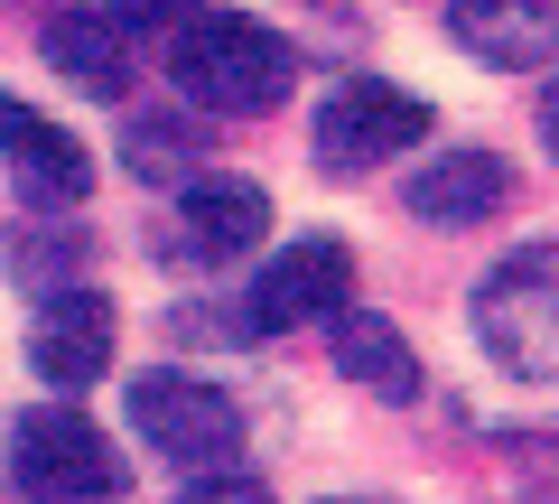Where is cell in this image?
I'll use <instances>...</instances> for the list:
<instances>
[{
	"mask_svg": "<svg viewBox=\"0 0 559 504\" xmlns=\"http://www.w3.org/2000/svg\"><path fill=\"white\" fill-rule=\"evenodd\" d=\"M168 75H178V94L205 103V113H271V103L299 84V47L280 38L271 20L205 10V20H187V38L168 47Z\"/></svg>",
	"mask_w": 559,
	"mask_h": 504,
	"instance_id": "cell-1",
	"label": "cell"
},
{
	"mask_svg": "<svg viewBox=\"0 0 559 504\" xmlns=\"http://www.w3.org/2000/svg\"><path fill=\"white\" fill-rule=\"evenodd\" d=\"M476 337L503 374L522 384H559V243H532L476 290Z\"/></svg>",
	"mask_w": 559,
	"mask_h": 504,
	"instance_id": "cell-2",
	"label": "cell"
},
{
	"mask_svg": "<svg viewBox=\"0 0 559 504\" xmlns=\"http://www.w3.org/2000/svg\"><path fill=\"white\" fill-rule=\"evenodd\" d=\"M10 485L28 504H112L121 495V448L84 411H20V430H10Z\"/></svg>",
	"mask_w": 559,
	"mask_h": 504,
	"instance_id": "cell-3",
	"label": "cell"
},
{
	"mask_svg": "<svg viewBox=\"0 0 559 504\" xmlns=\"http://www.w3.org/2000/svg\"><path fill=\"white\" fill-rule=\"evenodd\" d=\"M419 141H429V103L401 94V84H373V75L336 84V94L318 103V121H308V150H318L326 178H364V168L401 160V150H419Z\"/></svg>",
	"mask_w": 559,
	"mask_h": 504,
	"instance_id": "cell-4",
	"label": "cell"
},
{
	"mask_svg": "<svg viewBox=\"0 0 559 504\" xmlns=\"http://www.w3.org/2000/svg\"><path fill=\"white\" fill-rule=\"evenodd\" d=\"M131 430L159 448L168 467H197V477H224V467L242 458L234 392L197 384V374H140V384H131Z\"/></svg>",
	"mask_w": 559,
	"mask_h": 504,
	"instance_id": "cell-5",
	"label": "cell"
},
{
	"mask_svg": "<svg viewBox=\"0 0 559 504\" xmlns=\"http://www.w3.org/2000/svg\"><path fill=\"white\" fill-rule=\"evenodd\" d=\"M345 290H355V262H345L336 234H299L280 262H261L252 281V308L242 318L261 327V337H299V327H326L345 318Z\"/></svg>",
	"mask_w": 559,
	"mask_h": 504,
	"instance_id": "cell-6",
	"label": "cell"
},
{
	"mask_svg": "<svg viewBox=\"0 0 559 504\" xmlns=\"http://www.w3.org/2000/svg\"><path fill=\"white\" fill-rule=\"evenodd\" d=\"M0 160H10V187H20L38 215H66V206H84V187H94L84 141L66 121H47L38 103H20V94H0Z\"/></svg>",
	"mask_w": 559,
	"mask_h": 504,
	"instance_id": "cell-7",
	"label": "cell"
},
{
	"mask_svg": "<svg viewBox=\"0 0 559 504\" xmlns=\"http://www.w3.org/2000/svg\"><path fill=\"white\" fill-rule=\"evenodd\" d=\"M28 364H38V384L84 392L112 364V300L103 290H57L38 308V327H28Z\"/></svg>",
	"mask_w": 559,
	"mask_h": 504,
	"instance_id": "cell-8",
	"label": "cell"
},
{
	"mask_svg": "<svg viewBox=\"0 0 559 504\" xmlns=\"http://www.w3.org/2000/svg\"><path fill=\"white\" fill-rule=\"evenodd\" d=\"M168 234H178L187 262L252 253V243L271 234V197H261L252 178H234V168H224V178H187V187H178V224H168Z\"/></svg>",
	"mask_w": 559,
	"mask_h": 504,
	"instance_id": "cell-9",
	"label": "cell"
},
{
	"mask_svg": "<svg viewBox=\"0 0 559 504\" xmlns=\"http://www.w3.org/2000/svg\"><path fill=\"white\" fill-rule=\"evenodd\" d=\"M448 38L476 66H540L559 47V0H448Z\"/></svg>",
	"mask_w": 559,
	"mask_h": 504,
	"instance_id": "cell-10",
	"label": "cell"
},
{
	"mask_svg": "<svg viewBox=\"0 0 559 504\" xmlns=\"http://www.w3.org/2000/svg\"><path fill=\"white\" fill-rule=\"evenodd\" d=\"M401 197H411L419 224H485V215H503V197H513V168H503L495 150H448V160H429Z\"/></svg>",
	"mask_w": 559,
	"mask_h": 504,
	"instance_id": "cell-11",
	"label": "cell"
},
{
	"mask_svg": "<svg viewBox=\"0 0 559 504\" xmlns=\"http://www.w3.org/2000/svg\"><path fill=\"white\" fill-rule=\"evenodd\" d=\"M47 66H57L75 94H94V103L131 94V38H121L103 10H66V20H47Z\"/></svg>",
	"mask_w": 559,
	"mask_h": 504,
	"instance_id": "cell-12",
	"label": "cell"
},
{
	"mask_svg": "<svg viewBox=\"0 0 559 504\" xmlns=\"http://www.w3.org/2000/svg\"><path fill=\"white\" fill-rule=\"evenodd\" d=\"M336 374L364 384L373 402H419V355L401 345L392 318H355V308H345L336 318Z\"/></svg>",
	"mask_w": 559,
	"mask_h": 504,
	"instance_id": "cell-13",
	"label": "cell"
},
{
	"mask_svg": "<svg viewBox=\"0 0 559 504\" xmlns=\"http://www.w3.org/2000/svg\"><path fill=\"white\" fill-rule=\"evenodd\" d=\"M66 262H84V243H47V234H20V243H10V271H20L28 290L66 281ZM66 290H75V281H66Z\"/></svg>",
	"mask_w": 559,
	"mask_h": 504,
	"instance_id": "cell-14",
	"label": "cell"
},
{
	"mask_svg": "<svg viewBox=\"0 0 559 504\" xmlns=\"http://www.w3.org/2000/svg\"><path fill=\"white\" fill-rule=\"evenodd\" d=\"M205 0H112V20H131V28H187Z\"/></svg>",
	"mask_w": 559,
	"mask_h": 504,
	"instance_id": "cell-15",
	"label": "cell"
},
{
	"mask_svg": "<svg viewBox=\"0 0 559 504\" xmlns=\"http://www.w3.org/2000/svg\"><path fill=\"white\" fill-rule=\"evenodd\" d=\"M178 504H271V485H252V477H215V485H187Z\"/></svg>",
	"mask_w": 559,
	"mask_h": 504,
	"instance_id": "cell-16",
	"label": "cell"
},
{
	"mask_svg": "<svg viewBox=\"0 0 559 504\" xmlns=\"http://www.w3.org/2000/svg\"><path fill=\"white\" fill-rule=\"evenodd\" d=\"M540 150H550V160H559V84H550V94H540Z\"/></svg>",
	"mask_w": 559,
	"mask_h": 504,
	"instance_id": "cell-17",
	"label": "cell"
},
{
	"mask_svg": "<svg viewBox=\"0 0 559 504\" xmlns=\"http://www.w3.org/2000/svg\"><path fill=\"white\" fill-rule=\"evenodd\" d=\"M326 504H373V495H326Z\"/></svg>",
	"mask_w": 559,
	"mask_h": 504,
	"instance_id": "cell-18",
	"label": "cell"
}]
</instances>
